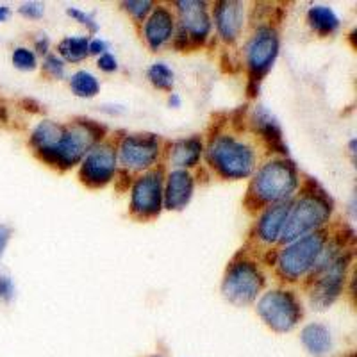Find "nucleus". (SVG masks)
<instances>
[{
    "label": "nucleus",
    "instance_id": "obj_1",
    "mask_svg": "<svg viewBox=\"0 0 357 357\" xmlns=\"http://www.w3.org/2000/svg\"><path fill=\"white\" fill-rule=\"evenodd\" d=\"M350 257L343 252V248L336 245L325 243L321 256L314 264V279L311 282V298L312 309H327L337 296H340L343 284H345L347 268H349Z\"/></svg>",
    "mask_w": 357,
    "mask_h": 357
},
{
    "label": "nucleus",
    "instance_id": "obj_2",
    "mask_svg": "<svg viewBox=\"0 0 357 357\" xmlns=\"http://www.w3.org/2000/svg\"><path fill=\"white\" fill-rule=\"evenodd\" d=\"M298 188V174L289 161L273 159L259 168L252 178L250 199L259 206L286 202Z\"/></svg>",
    "mask_w": 357,
    "mask_h": 357
},
{
    "label": "nucleus",
    "instance_id": "obj_3",
    "mask_svg": "<svg viewBox=\"0 0 357 357\" xmlns=\"http://www.w3.org/2000/svg\"><path fill=\"white\" fill-rule=\"evenodd\" d=\"M207 159L225 178H245L256 168V151L231 134H218L207 146Z\"/></svg>",
    "mask_w": 357,
    "mask_h": 357
},
{
    "label": "nucleus",
    "instance_id": "obj_4",
    "mask_svg": "<svg viewBox=\"0 0 357 357\" xmlns=\"http://www.w3.org/2000/svg\"><path fill=\"white\" fill-rule=\"evenodd\" d=\"M102 132L104 129L91 120H82V122H75L72 126H65V134H63L59 145L49 154L41 155V159L57 168L73 167L82 161L84 155L100 142Z\"/></svg>",
    "mask_w": 357,
    "mask_h": 357
},
{
    "label": "nucleus",
    "instance_id": "obj_5",
    "mask_svg": "<svg viewBox=\"0 0 357 357\" xmlns=\"http://www.w3.org/2000/svg\"><path fill=\"white\" fill-rule=\"evenodd\" d=\"M329 218V200L318 193H305L293 206H289L288 218H286L284 227L280 232V241L291 243L298 238H304V236L318 231Z\"/></svg>",
    "mask_w": 357,
    "mask_h": 357
},
{
    "label": "nucleus",
    "instance_id": "obj_6",
    "mask_svg": "<svg viewBox=\"0 0 357 357\" xmlns=\"http://www.w3.org/2000/svg\"><path fill=\"white\" fill-rule=\"evenodd\" d=\"M327 236L321 231H314L311 234L291 241L286 248H282L277 257V268L280 275L286 280H298L305 273L312 272L318 257L324 252Z\"/></svg>",
    "mask_w": 357,
    "mask_h": 357
},
{
    "label": "nucleus",
    "instance_id": "obj_7",
    "mask_svg": "<svg viewBox=\"0 0 357 357\" xmlns=\"http://www.w3.org/2000/svg\"><path fill=\"white\" fill-rule=\"evenodd\" d=\"M264 286V275L259 266L248 259H238L229 264L223 279V296L234 305H248L256 301Z\"/></svg>",
    "mask_w": 357,
    "mask_h": 357
},
{
    "label": "nucleus",
    "instance_id": "obj_8",
    "mask_svg": "<svg viewBox=\"0 0 357 357\" xmlns=\"http://www.w3.org/2000/svg\"><path fill=\"white\" fill-rule=\"evenodd\" d=\"M257 312L264 324L275 333H289L302 318V307L296 296L286 289H272L257 302Z\"/></svg>",
    "mask_w": 357,
    "mask_h": 357
},
{
    "label": "nucleus",
    "instance_id": "obj_9",
    "mask_svg": "<svg viewBox=\"0 0 357 357\" xmlns=\"http://www.w3.org/2000/svg\"><path fill=\"white\" fill-rule=\"evenodd\" d=\"M162 207V172L151 170L139 175L130 191V213L139 220L154 218Z\"/></svg>",
    "mask_w": 357,
    "mask_h": 357
},
{
    "label": "nucleus",
    "instance_id": "obj_10",
    "mask_svg": "<svg viewBox=\"0 0 357 357\" xmlns=\"http://www.w3.org/2000/svg\"><path fill=\"white\" fill-rule=\"evenodd\" d=\"M159 139L154 134H129L120 142L116 155L126 170L143 172L158 161Z\"/></svg>",
    "mask_w": 357,
    "mask_h": 357
},
{
    "label": "nucleus",
    "instance_id": "obj_11",
    "mask_svg": "<svg viewBox=\"0 0 357 357\" xmlns=\"http://www.w3.org/2000/svg\"><path fill=\"white\" fill-rule=\"evenodd\" d=\"M116 146L109 142H98L84 155L81 165L82 183L91 188L106 186L116 174Z\"/></svg>",
    "mask_w": 357,
    "mask_h": 357
},
{
    "label": "nucleus",
    "instance_id": "obj_12",
    "mask_svg": "<svg viewBox=\"0 0 357 357\" xmlns=\"http://www.w3.org/2000/svg\"><path fill=\"white\" fill-rule=\"evenodd\" d=\"M279 38L272 27L257 29L247 45V65L254 81H259L275 61Z\"/></svg>",
    "mask_w": 357,
    "mask_h": 357
},
{
    "label": "nucleus",
    "instance_id": "obj_13",
    "mask_svg": "<svg viewBox=\"0 0 357 357\" xmlns=\"http://www.w3.org/2000/svg\"><path fill=\"white\" fill-rule=\"evenodd\" d=\"M178 33L184 40H193L197 43L206 40L211 33V18L207 13L206 2L199 0H181L177 2Z\"/></svg>",
    "mask_w": 357,
    "mask_h": 357
},
{
    "label": "nucleus",
    "instance_id": "obj_14",
    "mask_svg": "<svg viewBox=\"0 0 357 357\" xmlns=\"http://www.w3.org/2000/svg\"><path fill=\"white\" fill-rule=\"evenodd\" d=\"M175 31V18L168 8L152 9L149 18L145 20V29H143V36L152 50L162 49L168 41L172 40Z\"/></svg>",
    "mask_w": 357,
    "mask_h": 357
},
{
    "label": "nucleus",
    "instance_id": "obj_15",
    "mask_svg": "<svg viewBox=\"0 0 357 357\" xmlns=\"http://www.w3.org/2000/svg\"><path fill=\"white\" fill-rule=\"evenodd\" d=\"M193 175L188 170H172L167 177V184L162 188V202L168 209L178 211L186 207L193 195Z\"/></svg>",
    "mask_w": 357,
    "mask_h": 357
},
{
    "label": "nucleus",
    "instance_id": "obj_16",
    "mask_svg": "<svg viewBox=\"0 0 357 357\" xmlns=\"http://www.w3.org/2000/svg\"><path fill=\"white\" fill-rule=\"evenodd\" d=\"M216 31L223 41H236L245 24V6L241 2H220L215 9Z\"/></svg>",
    "mask_w": 357,
    "mask_h": 357
},
{
    "label": "nucleus",
    "instance_id": "obj_17",
    "mask_svg": "<svg viewBox=\"0 0 357 357\" xmlns=\"http://www.w3.org/2000/svg\"><path fill=\"white\" fill-rule=\"evenodd\" d=\"M289 213V204L280 202V204H272L270 207H266V211L261 215L259 222H257V240L261 243L273 245L275 241L280 240V232L284 227V222L288 218Z\"/></svg>",
    "mask_w": 357,
    "mask_h": 357
},
{
    "label": "nucleus",
    "instance_id": "obj_18",
    "mask_svg": "<svg viewBox=\"0 0 357 357\" xmlns=\"http://www.w3.org/2000/svg\"><path fill=\"white\" fill-rule=\"evenodd\" d=\"M202 151L204 145L199 138L178 139L170 145L168 159H170L172 167H175V170H186V168H193L199 162Z\"/></svg>",
    "mask_w": 357,
    "mask_h": 357
},
{
    "label": "nucleus",
    "instance_id": "obj_19",
    "mask_svg": "<svg viewBox=\"0 0 357 357\" xmlns=\"http://www.w3.org/2000/svg\"><path fill=\"white\" fill-rule=\"evenodd\" d=\"M301 340L305 350L314 357H325L333 350V337L329 329L321 324L305 325L301 333Z\"/></svg>",
    "mask_w": 357,
    "mask_h": 357
},
{
    "label": "nucleus",
    "instance_id": "obj_20",
    "mask_svg": "<svg viewBox=\"0 0 357 357\" xmlns=\"http://www.w3.org/2000/svg\"><path fill=\"white\" fill-rule=\"evenodd\" d=\"M63 134H65V126L52 122V120H43V122L38 123L36 129L33 130L31 143H33V146L36 149L38 154L45 155L59 145Z\"/></svg>",
    "mask_w": 357,
    "mask_h": 357
},
{
    "label": "nucleus",
    "instance_id": "obj_21",
    "mask_svg": "<svg viewBox=\"0 0 357 357\" xmlns=\"http://www.w3.org/2000/svg\"><path fill=\"white\" fill-rule=\"evenodd\" d=\"M307 20L309 25L321 36H329V34L336 33L337 27H340V18L327 6H314V8L309 9Z\"/></svg>",
    "mask_w": 357,
    "mask_h": 357
},
{
    "label": "nucleus",
    "instance_id": "obj_22",
    "mask_svg": "<svg viewBox=\"0 0 357 357\" xmlns=\"http://www.w3.org/2000/svg\"><path fill=\"white\" fill-rule=\"evenodd\" d=\"M88 36H79V38H65L61 43L57 45V50L65 57L66 61L70 63H79L88 56Z\"/></svg>",
    "mask_w": 357,
    "mask_h": 357
},
{
    "label": "nucleus",
    "instance_id": "obj_23",
    "mask_svg": "<svg viewBox=\"0 0 357 357\" xmlns=\"http://www.w3.org/2000/svg\"><path fill=\"white\" fill-rule=\"evenodd\" d=\"M70 88L77 97H84V98H91L98 93V89H100V84H98L97 77H95L93 73L89 72H77L73 73L72 79H70Z\"/></svg>",
    "mask_w": 357,
    "mask_h": 357
},
{
    "label": "nucleus",
    "instance_id": "obj_24",
    "mask_svg": "<svg viewBox=\"0 0 357 357\" xmlns=\"http://www.w3.org/2000/svg\"><path fill=\"white\" fill-rule=\"evenodd\" d=\"M149 79L159 89H170L174 86V72L165 63H155L149 68Z\"/></svg>",
    "mask_w": 357,
    "mask_h": 357
},
{
    "label": "nucleus",
    "instance_id": "obj_25",
    "mask_svg": "<svg viewBox=\"0 0 357 357\" xmlns=\"http://www.w3.org/2000/svg\"><path fill=\"white\" fill-rule=\"evenodd\" d=\"M13 65L17 66L18 70H34L36 68V56L31 49L18 47L13 52Z\"/></svg>",
    "mask_w": 357,
    "mask_h": 357
},
{
    "label": "nucleus",
    "instance_id": "obj_26",
    "mask_svg": "<svg viewBox=\"0 0 357 357\" xmlns=\"http://www.w3.org/2000/svg\"><path fill=\"white\" fill-rule=\"evenodd\" d=\"M43 70L49 75H52L54 79H61L65 75V63L57 56H47L43 63Z\"/></svg>",
    "mask_w": 357,
    "mask_h": 357
},
{
    "label": "nucleus",
    "instance_id": "obj_27",
    "mask_svg": "<svg viewBox=\"0 0 357 357\" xmlns=\"http://www.w3.org/2000/svg\"><path fill=\"white\" fill-rule=\"evenodd\" d=\"M123 6H126L127 11H129L138 22H142L143 18L152 11V2H146V0L145 2H143V0H138V2H126Z\"/></svg>",
    "mask_w": 357,
    "mask_h": 357
},
{
    "label": "nucleus",
    "instance_id": "obj_28",
    "mask_svg": "<svg viewBox=\"0 0 357 357\" xmlns=\"http://www.w3.org/2000/svg\"><path fill=\"white\" fill-rule=\"evenodd\" d=\"M70 15V17L72 18H75V20L79 22V24H82V25H88V29L89 31H97L98 29V25L95 24V20L91 17H89V15H86V13H82L81 9H75V8H70L68 11H66Z\"/></svg>",
    "mask_w": 357,
    "mask_h": 357
},
{
    "label": "nucleus",
    "instance_id": "obj_29",
    "mask_svg": "<svg viewBox=\"0 0 357 357\" xmlns=\"http://www.w3.org/2000/svg\"><path fill=\"white\" fill-rule=\"evenodd\" d=\"M43 4H38V2H29V4H24L20 8L22 15L29 18H40L43 15Z\"/></svg>",
    "mask_w": 357,
    "mask_h": 357
},
{
    "label": "nucleus",
    "instance_id": "obj_30",
    "mask_svg": "<svg viewBox=\"0 0 357 357\" xmlns=\"http://www.w3.org/2000/svg\"><path fill=\"white\" fill-rule=\"evenodd\" d=\"M13 295H15V286H13L11 279L6 275H0V298L11 301Z\"/></svg>",
    "mask_w": 357,
    "mask_h": 357
},
{
    "label": "nucleus",
    "instance_id": "obj_31",
    "mask_svg": "<svg viewBox=\"0 0 357 357\" xmlns=\"http://www.w3.org/2000/svg\"><path fill=\"white\" fill-rule=\"evenodd\" d=\"M98 68L104 70V72H114V70L118 68L116 59H114L111 54H102V56L98 57Z\"/></svg>",
    "mask_w": 357,
    "mask_h": 357
},
{
    "label": "nucleus",
    "instance_id": "obj_32",
    "mask_svg": "<svg viewBox=\"0 0 357 357\" xmlns=\"http://www.w3.org/2000/svg\"><path fill=\"white\" fill-rule=\"evenodd\" d=\"M9 238H11V229L8 225H0V259L4 256V250L9 243Z\"/></svg>",
    "mask_w": 357,
    "mask_h": 357
},
{
    "label": "nucleus",
    "instance_id": "obj_33",
    "mask_svg": "<svg viewBox=\"0 0 357 357\" xmlns=\"http://www.w3.org/2000/svg\"><path fill=\"white\" fill-rule=\"evenodd\" d=\"M106 50H107V43L104 40L89 41V45H88L89 54H106Z\"/></svg>",
    "mask_w": 357,
    "mask_h": 357
},
{
    "label": "nucleus",
    "instance_id": "obj_34",
    "mask_svg": "<svg viewBox=\"0 0 357 357\" xmlns=\"http://www.w3.org/2000/svg\"><path fill=\"white\" fill-rule=\"evenodd\" d=\"M9 8H6V6H0V22H6L9 18Z\"/></svg>",
    "mask_w": 357,
    "mask_h": 357
},
{
    "label": "nucleus",
    "instance_id": "obj_35",
    "mask_svg": "<svg viewBox=\"0 0 357 357\" xmlns=\"http://www.w3.org/2000/svg\"><path fill=\"white\" fill-rule=\"evenodd\" d=\"M172 104H174L175 107H177L178 104H181V100H178V97H177V95H175V93L170 97V106H172Z\"/></svg>",
    "mask_w": 357,
    "mask_h": 357
},
{
    "label": "nucleus",
    "instance_id": "obj_36",
    "mask_svg": "<svg viewBox=\"0 0 357 357\" xmlns=\"http://www.w3.org/2000/svg\"><path fill=\"white\" fill-rule=\"evenodd\" d=\"M152 357H161V356H152Z\"/></svg>",
    "mask_w": 357,
    "mask_h": 357
}]
</instances>
